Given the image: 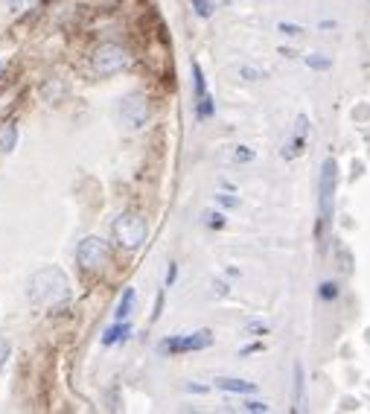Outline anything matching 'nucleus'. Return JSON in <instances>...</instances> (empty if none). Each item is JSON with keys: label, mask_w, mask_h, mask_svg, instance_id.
<instances>
[{"label": "nucleus", "mask_w": 370, "mask_h": 414, "mask_svg": "<svg viewBox=\"0 0 370 414\" xmlns=\"http://www.w3.org/2000/svg\"><path fill=\"white\" fill-rule=\"evenodd\" d=\"M30 298L41 306H59L70 298V280L62 269L47 265V269L35 272L30 280Z\"/></svg>", "instance_id": "nucleus-1"}, {"label": "nucleus", "mask_w": 370, "mask_h": 414, "mask_svg": "<svg viewBox=\"0 0 370 414\" xmlns=\"http://www.w3.org/2000/svg\"><path fill=\"white\" fill-rule=\"evenodd\" d=\"M146 236H149V225L140 213H120L114 219V239L120 248L134 251L146 242Z\"/></svg>", "instance_id": "nucleus-2"}, {"label": "nucleus", "mask_w": 370, "mask_h": 414, "mask_svg": "<svg viewBox=\"0 0 370 414\" xmlns=\"http://www.w3.org/2000/svg\"><path fill=\"white\" fill-rule=\"evenodd\" d=\"M335 187H338V163L327 158L320 163V181H318V213H320V225L333 222V210H335Z\"/></svg>", "instance_id": "nucleus-3"}, {"label": "nucleus", "mask_w": 370, "mask_h": 414, "mask_svg": "<svg viewBox=\"0 0 370 414\" xmlns=\"http://www.w3.org/2000/svg\"><path fill=\"white\" fill-rule=\"evenodd\" d=\"M213 345V333L210 330H195V333H184V335H169L158 345L161 356H181V353H195V350H207Z\"/></svg>", "instance_id": "nucleus-4"}, {"label": "nucleus", "mask_w": 370, "mask_h": 414, "mask_svg": "<svg viewBox=\"0 0 370 414\" xmlns=\"http://www.w3.org/2000/svg\"><path fill=\"white\" fill-rule=\"evenodd\" d=\"M129 62H132L129 50L120 44H100L93 50V70L100 73V76H114V73L126 70Z\"/></svg>", "instance_id": "nucleus-5"}, {"label": "nucleus", "mask_w": 370, "mask_h": 414, "mask_svg": "<svg viewBox=\"0 0 370 414\" xmlns=\"http://www.w3.org/2000/svg\"><path fill=\"white\" fill-rule=\"evenodd\" d=\"M146 120H149V100H146V93L134 91L129 96H122L120 100V123L129 132H140L146 126Z\"/></svg>", "instance_id": "nucleus-6"}, {"label": "nucleus", "mask_w": 370, "mask_h": 414, "mask_svg": "<svg viewBox=\"0 0 370 414\" xmlns=\"http://www.w3.org/2000/svg\"><path fill=\"white\" fill-rule=\"evenodd\" d=\"M76 263L82 272H100L108 263V242L103 236H85L76 248Z\"/></svg>", "instance_id": "nucleus-7"}, {"label": "nucleus", "mask_w": 370, "mask_h": 414, "mask_svg": "<svg viewBox=\"0 0 370 414\" xmlns=\"http://www.w3.org/2000/svg\"><path fill=\"white\" fill-rule=\"evenodd\" d=\"M213 385L219 391H228V394H257V385L248 379H233V376H216Z\"/></svg>", "instance_id": "nucleus-8"}, {"label": "nucleus", "mask_w": 370, "mask_h": 414, "mask_svg": "<svg viewBox=\"0 0 370 414\" xmlns=\"http://www.w3.org/2000/svg\"><path fill=\"white\" fill-rule=\"evenodd\" d=\"M129 335H132V324H129V321H117L114 327H108V330L103 333V345H105V347H114V345H120V342H129Z\"/></svg>", "instance_id": "nucleus-9"}, {"label": "nucleus", "mask_w": 370, "mask_h": 414, "mask_svg": "<svg viewBox=\"0 0 370 414\" xmlns=\"http://www.w3.org/2000/svg\"><path fill=\"white\" fill-rule=\"evenodd\" d=\"M15 146H18V123L15 120H6V123L0 126V155L15 152Z\"/></svg>", "instance_id": "nucleus-10"}, {"label": "nucleus", "mask_w": 370, "mask_h": 414, "mask_svg": "<svg viewBox=\"0 0 370 414\" xmlns=\"http://www.w3.org/2000/svg\"><path fill=\"white\" fill-rule=\"evenodd\" d=\"M306 408V376H303V364L294 362V411Z\"/></svg>", "instance_id": "nucleus-11"}, {"label": "nucleus", "mask_w": 370, "mask_h": 414, "mask_svg": "<svg viewBox=\"0 0 370 414\" xmlns=\"http://www.w3.org/2000/svg\"><path fill=\"white\" fill-rule=\"evenodd\" d=\"M134 301H137V292H134L132 286H126V292H122V298L117 301V309H114L117 321H126V318H129L132 309H134Z\"/></svg>", "instance_id": "nucleus-12"}, {"label": "nucleus", "mask_w": 370, "mask_h": 414, "mask_svg": "<svg viewBox=\"0 0 370 414\" xmlns=\"http://www.w3.org/2000/svg\"><path fill=\"white\" fill-rule=\"evenodd\" d=\"M303 146H306V134H298V132H294V137L283 146V158L286 161H291V158H298L301 152H303Z\"/></svg>", "instance_id": "nucleus-13"}, {"label": "nucleus", "mask_w": 370, "mask_h": 414, "mask_svg": "<svg viewBox=\"0 0 370 414\" xmlns=\"http://www.w3.org/2000/svg\"><path fill=\"white\" fill-rule=\"evenodd\" d=\"M192 85H195V100L207 96V82H204V70L199 62H192Z\"/></svg>", "instance_id": "nucleus-14"}, {"label": "nucleus", "mask_w": 370, "mask_h": 414, "mask_svg": "<svg viewBox=\"0 0 370 414\" xmlns=\"http://www.w3.org/2000/svg\"><path fill=\"white\" fill-rule=\"evenodd\" d=\"M216 114V103H213V96H202V100H195V117L199 120H210Z\"/></svg>", "instance_id": "nucleus-15"}, {"label": "nucleus", "mask_w": 370, "mask_h": 414, "mask_svg": "<svg viewBox=\"0 0 370 414\" xmlns=\"http://www.w3.org/2000/svg\"><path fill=\"white\" fill-rule=\"evenodd\" d=\"M303 62H306V67H312V70H330V67H333V59L320 56V53H309Z\"/></svg>", "instance_id": "nucleus-16"}, {"label": "nucleus", "mask_w": 370, "mask_h": 414, "mask_svg": "<svg viewBox=\"0 0 370 414\" xmlns=\"http://www.w3.org/2000/svg\"><path fill=\"white\" fill-rule=\"evenodd\" d=\"M204 225L213 228V231H221V228H225V213H219V210H204Z\"/></svg>", "instance_id": "nucleus-17"}, {"label": "nucleus", "mask_w": 370, "mask_h": 414, "mask_svg": "<svg viewBox=\"0 0 370 414\" xmlns=\"http://www.w3.org/2000/svg\"><path fill=\"white\" fill-rule=\"evenodd\" d=\"M318 295H320V301H335L338 298V283L324 280V283L318 286Z\"/></svg>", "instance_id": "nucleus-18"}, {"label": "nucleus", "mask_w": 370, "mask_h": 414, "mask_svg": "<svg viewBox=\"0 0 370 414\" xmlns=\"http://www.w3.org/2000/svg\"><path fill=\"white\" fill-rule=\"evenodd\" d=\"M239 76L245 82H257V79H265V73L257 70V67H251V64H239Z\"/></svg>", "instance_id": "nucleus-19"}, {"label": "nucleus", "mask_w": 370, "mask_h": 414, "mask_svg": "<svg viewBox=\"0 0 370 414\" xmlns=\"http://www.w3.org/2000/svg\"><path fill=\"white\" fill-rule=\"evenodd\" d=\"M277 30H280L283 35H289V38L303 35V27H301V23H289V21H280V23H277Z\"/></svg>", "instance_id": "nucleus-20"}, {"label": "nucleus", "mask_w": 370, "mask_h": 414, "mask_svg": "<svg viewBox=\"0 0 370 414\" xmlns=\"http://www.w3.org/2000/svg\"><path fill=\"white\" fill-rule=\"evenodd\" d=\"M192 9L199 18H210L213 15V0H192Z\"/></svg>", "instance_id": "nucleus-21"}, {"label": "nucleus", "mask_w": 370, "mask_h": 414, "mask_svg": "<svg viewBox=\"0 0 370 414\" xmlns=\"http://www.w3.org/2000/svg\"><path fill=\"white\" fill-rule=\"evenodd\" d=\"M233 161H236V163L254 161V149H248V146H236V149H233Z\"/></svg>", "instance_id": "nucleus-22"}, {"label": "nucleus", "mask_w": 370, "mask_h": 414, "mask_svg": "<svg viewBox=\"0 0 370 414\" xmlns=\"http://www.w3.org/2000/svg\"><path fill=\"white\" fill-rule=\"evenodd\" d=\"M9 356H12V345L6 342L4 335H0V374H4V368H6V362H9Z\"/></svg>", "instance_id": "nucleus-23"}, {"label": "nucleus", "mask_w": 370, "mask_h": 414, "mask_svg": "<svg viewBox=\"0 0 370 414\" xmlns=\"http://www.w3.org/2000/svg\"><path fill=\"white\" fill-rule=\"evenodd\" d=\"M245 411H254V414H265L271 406L265 403V400H245V406H242Z\"/></svg>", "instance_id": "nucleus-24"}, {"label": "nucleus", "mask_w": 370, "mask_h": 414, "mask_svg": "<svg viewBox=\"0 0 370 414\" xmlns=\"http://www.w3.org/2000/svg\"><path fill=\"white\" fill-rule=\"evenodd\" d=\"M175 280H178V265L169 263V269H166V275H163V286L172 289V286H175Z\"/></svg>", "instance_id": "nucleus-25"}, {"label": "nucleus", "mask_w": 370, "mask_h": 414, "mask_svg": "<svg viewBox=\"0 0 370 414\" xmlns=\"http://www.w3.org/2000/svg\"><path fill=\"white\" fill-rule=\"evenodd\" d=\"M245 330H248L251 335H265V333H268V324L254 318V321H248V324H245Z\"/></svg>", "instance_id": "nucleus-26"}, {"label": "nucleus", "mask_w": 370, "mask_h": 414, "mask_svg": "<svg viewBox=\"0 0 370 414\" xmlns=\"http://www.w3.org/2000/svg\"><path fill=\"white\" fill-rule=\"evenodd\" d=\"M35 4H38V0H9L12 12H27V9H33Z\"/></svg>", "instance_id": "nucleus-27"}, {"label": "nucleus", "mask_w": 370, "mask_h": 414, "mask_svg": "<svg viewBox=\"0 0 370 414\" xmlns=\"http://www.w3.org/2000/svg\"><path fill=\"white\" fill-rule=\"evenodd\" d=\"M216 202H219L221 207H239V199H236V196H231V192H219Z\"/></svg>", "instance_id": "nucleus-28"}, {"label": "nucleus", "mask_w": 370, "mask_h": 414, "mask_svg": "<svg viewBox=\"0 0 370 414\" xmlns=\"http://www.w3.org/2000/svg\"><path fill=\"white\" fill-rule=\"evenodd\" d=\"M213 289H216V295H221V298H225L228 292H231V286H228V283H221V280H216V283H213Z\"/></svg>", "instance_id": "nucleus-29"}, {"label": "nucleus", "mask_w": 370, "mask_h": 414, "mask_svg": "<svg viewBox=\"0 0 370 414\" xmlns=\"http://www.w3.org/2000/svg\"><path fill=\"white\" fill-rule=\"evenodd\" d=\"M187 391H190V394H207V385H192V382H190Z\"/></svg>", "instance_id": "nucleus-30"}, {"label": "nucleus", "mask_w": 370, "mask_h": 414, "mask_svg": "<svg viewBox=\"0 0 370 414\" xmlns=\"http://www.w3.org/2000/svg\"><path fill=\"white\" fill-rule=\"evenodd\" d=\"M262 350V345H248V347H242L239 350V356H248V353H260Z\"/></svg>", "instance_id": "nucleus-31"}, {"label": "nucleus", "mask_w": 370, "mask_h": 414, "mask_svg": "<svg viewBox=\"0 0 370 414\" xmlns=\"http://www.w3.org/2000/svg\"><path fill=\"white\" fill-rule=\"evenodd\" d=\"M320 30H335V21H320Z\"/></svg>", "instance_id": "nucleus-32"}, {"label": "nucleus", "mask_w": 370, "mask_h": 414, "mask_svg": "<svg viewBox=\"0 0 370 414\" xmlns=\"http://www.w3.org/2000/svg\"><path fill=\"white\" fill-rule=\"evenodd\" d=\"M4 67H6V64H4V62H0V76H4Z\"/></svg>", "instance_id": "nucleus-33"}]
</instances>
